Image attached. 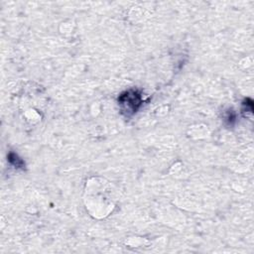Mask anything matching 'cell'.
<instances>
[{"instance_id":"1","label":"cell","mask_w":254,"mask_h":254,"mask_svg":"<svg viewBox=\"0 0 254 254\" xmlns=\"http://www.w3.org/2000/svg\"><path fill=\"white\" fill-rule=\"evenodd\" d=\"M118 103L122 112L131 115L137 111L142 103L141 95L136 90H127L118 97Z\"/></svg>"}]
</instances>
